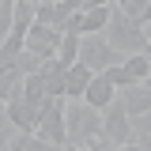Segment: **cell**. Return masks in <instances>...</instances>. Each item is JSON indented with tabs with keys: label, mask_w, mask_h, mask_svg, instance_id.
I'll return each instance as SVG.
<instances>
[{
	"label": "cell",
	"mask_w": 151,
	"mask_h": 151,
	"mask_svg": "<svg viewBox=\"0 0 151 151\" xmlns=\"http://www.w3.org/2000/svg\"><path fill=\"white\" fill-rule=\"evenodd\" d=\"M64 132H68V144L64 147L87 151V144L102 132V110L91 106L87 98H68L64 102Z\"/></svg>",
	"instance_id": "6da1fadb"
},
{
	"label": "cell",
	"mask_w": 151,
	"mask_h": 151,
	"mask_svg": "<svg viewBox=\"0 0 151 151\" xmlns=\"http://www.w3.org/2000/svg\"><path fill=\"white\" fill-rule=\"evenodd\" d=\"M106 42H110L113 49H121V53L129 57V53H147V34H144V27L140 23H132L117 4H113V12H110V23H106Z\"/></svg>",
	"instance_id": "7a4b0ae2"
},
{
	"label": "cell",
	"mask_w": 151,
	"mask_h": 151,
	"mask_svg": "<svg viewBox=\"0 0 151 151\" xmlns=\"http://www.w3.org/2000/svg\"><path fill=\"white\" fill-rule=\"evenodd\" d=\"M76 60H83L91 72H102V68H110V64H121L125 53L113 49L110 42H106V34L98 30V34H79V57H76Z\"/></svg>",
	"instance_id": "3957f363"
},
{
	"label": "cell",
	"mask_w": 151,
	"mask_h": 151,
	"mask_svg": "<svg viewBox=\"0 0 151 151\" xmlns=\"http://www.w3.org/2000/svg\"><path fill=\"white\" fill-rule=\"evenodd\" d=\"M64 102L68 98H53V94H45V102H42V117H38V136L42 140H49L53 147H64L68 144V132H64Z\"/></svg>",
	"instance_id": "277c9868"
},
{
	"label": "cell",
	"mask_w": 151,
	"mask_h": 151,
	"mask_svg": "<svg viewBox=\"0 0 151 151\" xmlns=\"http://www.w3.org/2000/svg\"><path fill=\"white\" fill-rule=\"evenodd\" d=\"M102 136H106V140H110L117 151H121V147H129L132 117H129V110H125V102H121V98H113L110 106L102 110Z\"/></svg>",
	"instance_id": "5b68a950"
},
{
	"label": "cell",
	"mask_w": 151,
	"mask_h": 151,
	"mask_svg": "<svg viewBox=\"0 0 151 151\" xmlns=\"http://www.w3.org/2000/svg\"><path fill=\"white\" fill-rule=\"evenodd\" d=\"M57 45H60V30L57 27H45V23H30L27 27L23 49H30V53H38L45 60V57H57Z\"/></svg>",
	"instance_id": "8992f818"
},
{
	"label": "cell",
	"mask_w": 151,
	"mask_h": 151,
	"mask_svg": "<svg viewBox=\"0 0 151 151\" xmlns=\"http://www.w3.org/2000/svg\"><path fill=\"white\" fill-rule=\"evenodd\" d=\"M117 98L125 102L129 117H136V113L151 110V87H147V83H129V87H121V91H117Z\"/></svg>",
	"instance_id": "52a82bcc"
},
{
	"label": "cell",
	"mask_w": 151,
	"mask_h": 151,
	"mask_svg": "<svg viewBox=\"0 0 151 151\" xmlns=\"http://www.w3.org/2000/svg\"><path fill=\"white\" fill-rule=\"evenodd\" d=\"M83 98H87L91 106H98V110H106L113 98H117V87H113V83H110L102 72H94V76H91V83H87V91H83Z\"/></svg>",
	"instance_id": "ba28073f"
},
{
	"label": "cell",
	"mask_w": 151,
	"mask_h": 151,
	"mask_svg": "<svg viewBox=\"0 0 151 151\" xmlns=\"http://www.w3.org/2000/svg\"><path fill=\"white\" fill-rule=\"evenodd\" d=\"M91 76H94V72L83 64V60L68 64V68H64V94H68V98H83L87 83H91Z\"/></svg>",
	"instance_id": "9c48e42d"
},
{
	"label": "cell",
	"mask_w": 151,
	"mask_h": 151,
	"mask_svg": "<svg viewBox=\"0 0 151 151\" xmlns=\"http://www.w3.org/2000/svg\"><path fill=\"white\" fill-rule=\"evenodd\" d=\"M110 12H113V4H102V8H83V12H79V34H98V30H106Z\"/></svg>",
	"instance_id": "30bf717a"
},
{
	"label": "cell",
	"mask_w": 151,
	"mask_h": 151,
	"mask_svg": "<svg viewBox=\"0 0 151 151\" xmlns=\"http://www.w3.org/2000/svg\"><path fill=\"white\" fill-rule=\"evenodd\" d=\"M121 68H125V76H129V83H144L151 72V53H129L125 60H121Z\"/></svg>",
	"instance_id": "8fae6325"
},
{
	"label": "cell",
	"mask_w": 151,
	"mask_h": 151,
	"mask_svg": "<svg viewBox=\"0 0 151 151\" xmlns=\"http://www.w3.org/2000/svg\"><path fill=\"white\" fill-rule=\"evenodd\" d=\"M8 151H53V144H49V140H42L38 132L15 129V136H12V144H8Z\"/></svg>",
	"instance_id": "7c38bea8"
},
{
	"label": "cell",
	"mask_w": 151,
	"mask_h": 151,
	"mask_svg": "<svg viewBox=\"0 0 151 151\" xmlns=\"http://www.w3.org/2000/svg\"><path fill=\"white\" fill-rule=\"evenodd\" d=\"M76 57H79V34H60V45H57V60L68 68V64H76Z\"/></svg>",
	"instance_id": "4fadbf2b"
},
{
	"label": "cell",
	"mask_w": 151,
	"mask_h": 151,
	"mask_svg": "<svg viewBox=\"0 0 151 151\" xmlns=\"http://www.w3.org/2000/svg\"><path fill=\"white\" fill-rule=\"evenodd\" d=\"M19 79H23V76H19L15 60H12V64H0V98H4V102H8V94L15 91V83H19Z\"/></svg>",
	"instance_id": "5bb4252c"
},
{
	"label": "cell",
	"mask_w": 151,
	"mask_h": 151,
	"mask_svg": "<svg viewBox=\"0 0 151 151\" xmlns=\"http://www.w3.org/2000/svg\"><path fill=\"white\" fill-rule=\"evenodd\" d=\"M38 64H42V57H38V53H30V49H19V53H15V68H19V76L38 72Z\"/></svg>",
	"instance_id": "9a60e30c"
},
{
	"label": "cell",
	"mask_w": 151,
	"mask_h": 151,
	"mask_svg": "<svg viewBox=\"0 0 151 151\" xmlns=\"http://www.w3.org/2000/svg\"><path fill=\"white\" fill-rule=\"evenodd\" d=\"M147 4H151V0H125V4H117V8H121V12H125V15L132 19V23H140V27H144V15H147Z\"/></svg>",
	"instance_id": "2e32d148"
},
{
	"label": "cell",
	"mask_w": 151,
	"mask_h": 151,
	"mask_svg": "<svg viewBox=\"0 0 151 151\" xmlns=\"http://www.w3.org/2000/svg\"><path fill=\"white\" fill-rule=\"evenodd\" d=\"M102 76L110 79L117 91H121V87H129V76H125V68H121V64H110V68H102Z\"/></svg>",
	"instance_id": "e0dca14e"
},
{
	"label": "cell",
	"mask_w": 151,
	"mask_h": 151,
	"mask_svg": "<svg viewBox=\"0 0 151 151\" xmlns=\"http://www.w3.org/2000/svg\"><path fill=\"white\" fill-rule=\"evenodd\" d=\"M129 147L132 151H151V132H132V136H129Z\"/></svg>",
	"instance_id": "ac0fdd59"
},
{
	"label": "cell",
	"mask_w": 151,
	"mask_h": 151,
	"mask_svg": "<svg viewBox=\"0 0 151 151\" xmlns=\"http://www.w3.org/2000/svg\"><path fill=\"white\" fill-rule=\"evenodd\" d=\"M132 132H151V110H144V113L132 117Z\"/></svg>",
	"instance_id": "d6986e66"
},
{
	"label": "cell",
	"mask_w": 151,
	"mask_h": 151,
	"mask_svg": "<svg viewBox=\"0 0 151 151\" xmlns=\"http://www.w3.org/2000/svg\"><path fill=\"white\" fill-rule=\"evenodd\" d=\"M60 4H64L68 12H83V8H87V0H60Z\"/></svg>",
	"instance_id": "ffe728a7"
},
{
	"label": "cell",
	"mask_w": 151,
	"mask_h": 151,
	"mask_svg": "<svg viewBox=\"0 0 151 151\" xmlns=\"http://www.w3.org/2000/svg\"><path fill=\"white\" fill-rule=\"evenodd\" d=\"M102 4H113V0H87V8H102Z\"/></svg>",
	"instance_id": "44dd1931"
},
{
	"label": "cell",
	"mask_w": 151,
	"mask_h": 151,
	"mask_svg": "<svg viewBox=\"0 0 151 151\" xmlns=\"http://www.w3.org/2000/svg\"><path fill=\"white\" fill-rule=\"evenodd\" d=\"M144 34H147V53H151V23H144Z\"/></svg>",
	"instance_id": "7402d4cb"
},
{
	"label": "cell",
	"mask_w": 151,
	"mask_h": 151,
	"mask_svg": "<svg viewBox=\"0 0 151 151\" xmlns=\"http://www.w3.org/2000/svg\"><path fill=\"white\" fill-rule=\"evenodd\" d=\"M144 23H151V4H147V15H144Z\"/></svg>",
	"instance_id": "603a6c76"
},
{
	"label": "cell",
	"mask_w": 151,
	"mask_h": 151,
	"mask_svg": "<svg viewBox=\"0 0 151 151\" xmlns=\"http://www.w3.org/2000/svg\"><path fill=\"white\" fill-rule=\"evenodd\" d=\"M34 4H57V0H34Z\"/></svg>",
	"instance_id": "cb8c5ba5"
},
{
	"label": "cell",
	"mask_w": 151,
	"mask_h": 151,
	"mask_svg": "<svg viewBox=\"0 0 151 151\" xmlns=\"http://www.w3.org/2000/svg\"><path fill=\"white\" fill-rule=\"evenodd\" d=\"M113 4H125V0H113Z\"/></svg>",
	"instance_id": "d4e9b609"
},
{
	"label": "cell",
	"mask_w": 151,
	"mask_h": 151,
	"mask_svg": "<svg viewBox=\"0 0 151 151\" xmlns=\"http://www.w3.org/2000/svg\"><path fill=\"white\" fill-rule=\"evenodd\" d=\"M0 4H8V0H0Z\"/></svg>",
	"instance_id": "484cf974"
}]
</instances>
